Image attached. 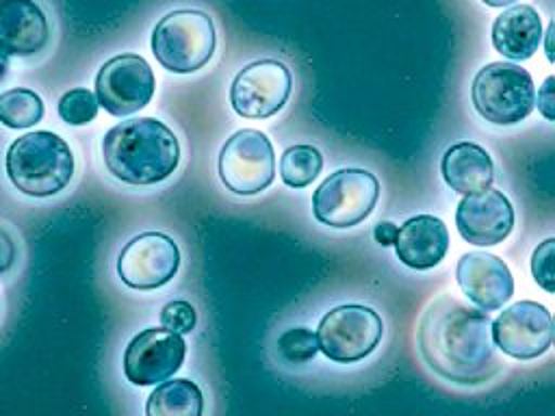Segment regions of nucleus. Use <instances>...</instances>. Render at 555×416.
Returning a JSON list of instances; mask_svg holds the SVG:
<instances>
[{
  "mask_svg": "<svg viewBox=\"0 0 555 416\" xmlns=\"http://www.w3.org/2000/svg\"><path fill=\"white\" fill-rule=\"evenodd\" d=\"M397 232L399 227L390 221H379L373 230V238L382 245V247H388V245H395V238H397Z\"/></svg>",
  "mask_w": 555,
  "mask_h": 416,
  "instance_id": "obj_29",
  "label": "nucleus"
},
{
  "mask_svg": "<svg viewBox=\"0 0 555 416\" xmlns=\"http://www.w3.org/2000/svg\"><path fill=\"white\" fill-rule=\"evenodd\" d=\"M470 98L475 110L494 126L520 123L535 104L531 74L505 61L488 63L477 72Z\"/></svg>",
  "mask_w": 555,
  "mask_h": 416,
  "instance_id": "obj_5",
  "label": "nucleus"
},
{
  "mask_svg": "<svg viewBox=\"0 0 555 416\" xmlns=\"http://www.w3.org/2000/svg\"><path fill=\"white\" fill-rule=\"evenodd\" d=\"M440 171L444 182L462 195L481 193L494 182V162L490 154L470 141L451 145L442 154Z\"/></svg>",
  "mask_w": 555,
  "mask_h": 416,
  "instance_id": "obj_19",
  "label": "nucleus"
},
{
  "mask_svg": "<svg viewBox=\"0 0 555 416\" xmlns=\"http://www.w3.org/2000/svg\"><path fill=\"white\" fill-rule=\"evenodd\" d=\"M455 277L462 292L483 312L499 310L514 295L509 266L494 253L468 251L457 260Z\"/></svg>",
  "mask_w": 555,
  "mask_h": 416,
  "instance_id": "obj_15",
  "label": "nucleus"
},
{
  "mask_svg": "<svg viewBox=\"0 0 555 416\" xmlns=\"http://www.w3.org/2000/svg\"><path fill=\"white\" fill-rule=\"evenodd\" d=\"M7 72H9V56L0 52V80L7 76Z\"/></svg>",
  "mask_w": 555,
  "mask_h": 416,
  "instance_id": "obj_30",
  "label": "nucleus"
},
{
  "mask_svg": "<svg viewBox=\"0 0 555 416\" xmlns=\"http://www.w3.org/2000/svg\"><path fill=\"white\" fill-rule=\"evenodd\" d=\"M59 115L69 126H85L98 115V100L89 89H69L59 100Z\"/></svg>",
  "mask_w": 555,
  "mask_h": 416,
  "instance_id": "obj_24",
  "label": "nucleus"
},
{
  "mask_svg": "<svg viewBox=\"0 0 555 416\" xmlns=\"http://www.w3.org/2000/svg\"><path fill=\"white\" fill-rule=\"evenodd\" d=\"M219 178L236 195H258L275 176L273 145L264 132L243 128L234 132L219 152Z\"/></svg>",
  "mask_w": 555,
  "mask_h": 416,
  "instance_id": "obj_8",
  "label": "nucleus"
},
{
  "mask_svg": "<svg viewBox=\"0 0 555 416\" xmlns=\"http://www.w3.org/2000/svg\"><path fill=\"white\" fill-rule=\"evenodd\" d=\"M204 394L191 379L158 384L145 401V416H202Z\"/></svg>",
  "mask_w": 555,
  "mask_h": 416,
  "instance_id": "obj_20",
  "label": "nucleus"
},
{
  "mask_svg": "<svg viewBox=\"0 0 555 416\" xmlns=\"http://www.w3.org/2000/svg\"><path fill=\"white\" fill-rule=\"evenodd\" d=\"M483 4H488V6H509V4H514L516 0H481Z\"/></svg>",
  "mask_w": 555,
  "mask_h": 416,
  "instance_id": "obj_31",
  "label": "nucleus"
},
{
  "mask_svg": "<svg viewBox=\"0 0 555 416\" xmlns=\"http://www.w3.org/2000/svg\"><path fill=\"white\" fill-rule=\"evenodd\" d=\"M180 269V249L163 232L134 236L117 258V273L128 288L154 290L173 280Z\"/></svg>",
  "mask_w": 555,
  "mask_h": 416,
  "instance_id": "obj_11",
  "label": "nucleus"
},
{
  "mask_svg": "<svg viewBox=\"0 0 555 416\" xmlns=\"http://www.w3.org/2000/svg\"><path fill=\"white\" fill-rule=\"evenodd\" d=\"M7 176L28 197H52L74 176V154L65 139L50 130L17 136L7 150Z\"/></svg>",
  "mask_w": 555,
  "mask_h": 416,
  "instance_id": "obj_3",
  "label": "nucleus"
},
{
  "mask_svg": "<svg viewBox=\"0 0 555 416\" xmlns=\"http://www.w3.org/2000/svg\"><path fill=\"white\" fill-rule=\"evenodd\" d=\"M449 249L447 225L431 214H416L408 219L395 238L397 258L416 271L436 266Z\"/></svg>",
  "mask_w": 555,
  "mask_h": 416,
  "instance_id": "obj_17",
  "label": "nucleus"
},
{
  "mask_svg": "<svg viewBox=\"0 0 555 416\" xmlns=\"http://www.w3.org/2000/svg\"><path fill=\"white\" fill-rule=\"evenodd\" d=\"M186 344L180 334L165 327L139 332L126 347L124 375L134 386H158L182 366Z\"/></svg>",
  "mask_w": 555,
  "mask_h": 416,
  "instance_id": "obj_13",
  "label": "nucleus"
},
{
  "mask_svg": "<svg viewBox=\"0 0 555 416\" xmlns=\"http://www.w3.org/2000/svg\"><path fill=\"white\" fill-rule=\"evenodd\" d=\"M323 169V156L312 145H293L280 158L282 182L291 188L308 186Z\"/></svg>",
  "mask_w": 555,
  "mask_h": 416,
  "instance_id": "obj_22",
  "label": "nucleus"
},
{
  "mask_svg": "<svg viewBox=\"0 0 555 416\" xmlns=\"http://www.w3.org/2000/svg\"><path fill=\"white\" fill-rule=\"evenodd\" d=\"M317 353V334L308 327H291L278 338V355L286 364H308Z\"/></svg>",
  "mask_w": 555,
  "mask_h": 416,
  "instance_id": "obj_23",
  "label": "nucleus"
},
{
  "mask_svg": "<svg viewBox=\"0 0 555 416\" xmlns=\"http://www.w3.org/2000/svg\"><path fill=\"white\" fill-rule=\"evenodd\" d=\"M553 76H548L544 82H542V87H540V91H538V110L542 113V117L546 119V121H553L555 119V98H553Z\"/></svg>",
  "mask_w": 555,
  "mask_h": 416,
  "instance_id": "obj_27",
  "label": "nucleus"
},
{
  "mask_svg": "<svg viewBox=\"0 0 555 416\" xmlns=\"http://www.w3.org/2000/svg\"><path fill=\"white\" fill-rule=\"evenodd\" d=\"M50 41V24L35 0H0V52L35 56Z\"/></svg>",
  "mask_w": 555,
  "mask_h": 416,
  "instance_id": "obj_16",
  "label": "nucleus"
},
{
  "mask_svg": "<svg viewBox=\"0 0 555 416\" xmlns=\"http://www.w3.org/2000/svg\"><path fill=\"white\" fill-rule=\"evenodd\" d=\"M15 262V243L13 236L0 227V275L7 273Z\"/></svg>",
  "mask_w": 555,
  "mask_h": 416,
  "instance_id": "obj_28",
  "label": "nucleus"
},
{
  "mask_svg": "<svg viewBox=\"0 0 555 416\" xmlns=\"http://www.w3.org/2000/svg\"><path fill=\"white\" fill-rule=\"evenodd\" d=\"M314 334L319 351L334 362L351 364L375 351L384 334V323L373 308L345 303L332 308Z\"/></svg>",
  "mask_w": 555,
  "mask_h": 416,
  "instance_id": "obj_7",
  "label": "nucleus"
},
{
  "mask_svg": "<svg viewBox=\"0 0 555 416\" xmlns=\"http://www.w3.org/2000/svg\"><path fill=\"white\" fill-rule=\"evenodd\" d=\"M154 74L139 54H117L108 58L95 76V100L106 113L128 117L150 104L154 95Z\"/></svg>",
  "mask_w": 555,
  "mask_h": 416,
  "instance_id": "obj_9",
  "label": "nucleus"
},
{
  "mask_svg": "<svg viewBox=\"0 0 555 416\" xmlns=\"http://www.w3.org/2000/svg\"><path fill=\"white\" fill-rule=\"evenodd\" d=\"M455 227L460 236L473 245H499L514 227V208L509 199L494 188L464 195L455 210Z\"/></svg>",
  "mask_w": 555,
  "mask_h": 416,
  "instance_id": "obj_14",
  "label": "nucleus"
},
{
  "mask_svg": "<svg viewBox=\"0 0 555 416\" xmlns=\"http://www.w3.org/2000/svg\"><path fill=\"white\" fill-rule=\"evenodd\" d=\"M553 247H555V238H546L544 243H540L535 247V251L531 256L533 280L546 292H553V288H555V284H553Z\"/></svg>",
  "mask_w": 555,
  "mask_h": 416,
  "instance_id": "obj_26",
  "label": "nucleus"
},
{
  "mask_svg": "<svg viewBox=\"0 0 555 416\" xmlns=\"http://www.w3.org/2000/svg\"><path fill=\"white\" fill-rule=\"evenodd\" d=\"M41 98L24 87L0 93V123L13 130H24L41 121L43 117Z\"/></svg>",
  "mask_w": 555,
  "mask_h": 416,
  "instance_id": "obj_21",
  "label": "nucleus"
},
{
  "mask_svg": "<svg viewBox=\"0 0 555 416\" xmlns=\"http://www.w3.org/2000/svg\"><path fill=\"white\" fill-rule=\"evenodd\" d=\"M488 312L444 292L423 312L418 351L425 364L447 381L477 386L499 368Z\"/></svg>",
  "mask_w": 555,
  "mask_h": 416,
  "instance_id": "obj_1",
  "label": "nucleus"
},
{
  "mask_svg": "<svg viewBox=\"0 0 555 416\" xmlns=\"http://www.w3.org/2000/svg\"><path fill=\"white\" fill-rule=\"evenodd\" d=\"M195 321H197V314H195V308L184 301V299H176V301H169L167 306H163L160 310V325L173 334H191L193 327H195Z\"/></svg>",
  "mask_w": 555,
  "mask_h": 416,
  "instance_id": "obj_25",
  "label": "nucleus"
},
{
  "mask_svg": "<svg viewBox=\"0 0 555 416\" xmlns=\"http://www.w3.org/2000/svg\"><path fill=\"white\" fill-rule=\"evenodd\" d=\"M492 342L509 358L533 360L553 342L551 312L538 301H518L505 308L490 325Z\"/></svg>",
  "mask_w": 555,
  "mask_h": 416,
  "instance_id": "obj_12",
  "label": "nucleus"
},
{
  "mask_svg": "<svg viewBox=\"0 0 555 416\" xmlns=\"http://www.w3.org/2000/svg\"><path fill=\"white\" fill-rule=\"evenodd\" d=\"M542 37L540 13L529 4H514L492 22V46L509 61L531 58Z\"/></svg>",
  "mask_w": 555,
  "mask_h": 416,
  "instance_id": "obj_18",
  "label": "nucleus"
},
{
  "mask_svg": "<svg viewBox=\"0 0 555 416\" xmlns=\"http://www.w3.org/2000/svg\"><path fill=\"white\" fill-rule=\"evenodd\" d=\"M212 17L197 9H178L160 17L152 30V52L171 74H193L215 54Z\"/></svg>",
  "mask_w": 555,
  "mask_h": 416,
  "instance_id": "obj_4",
  "label": "nucleus"
},
{
  "mask_svg": "<svg viewBox=\"0 0 555 416\" xmlns=\"http://www.w3.org/2000/svg\"><path fill=\"white\" fill-rule=\"evenodd\" d=\"M551 35H553V24H548V28H546V56H548V61H553V52H551Z\"/></svg>",
  "mask_w": 555,
  "mask_h": 416,
  "instance_id": "obj_32",
  "label": "nucleus"
},
{
  "mask_svg": "<svg viewBox=\"0 0 555 416\" xmlns=\"http://www.w3.org/2000/svg\"><path fill=\"white\" fill-rule=\"evenodd\" d=\"M379 182L366 169H338L327 176L312 195L314 219L330 227H353L375 208Z\"/></svg>",
  "mask_w": 555,
  "mask_h": 416,
  "instance_id": "obj_6",
  "label": "nucleus"
},
{
  "mask_svg": "<svg viewBox=\"0 0 555 416\" xmlns=\"http://www.w3.org/2000/svg\"><path fill=\"white\" fill-rule=\"evenodd\" d=\"M293 89L291 72L275 58L245 65L232 80L230 104L247 119H264L282 110Z\"/></svg>",
  "mask_w": 555,
  "mask_h": 416,
  "instance_id": "obj_10",
  "label": "nucleus"
},
{
  "mask_svg": "<svg viewBox=\"0 0 555 416\" xmlns=\"http://www.w3.org/2000/svg\"><path fill=\"white\" fill-rule=\"evenodd\" d=\"M102 158L117 180L150 186L167 180L180 162L176 134L154 117H134L113 126L102 139Z\"/></svg>",
  "mask_w": 555,
  "mask_h": 416,
  "instance_id": "obj_2",
  "label": "nucleus"
}]
</instances>
